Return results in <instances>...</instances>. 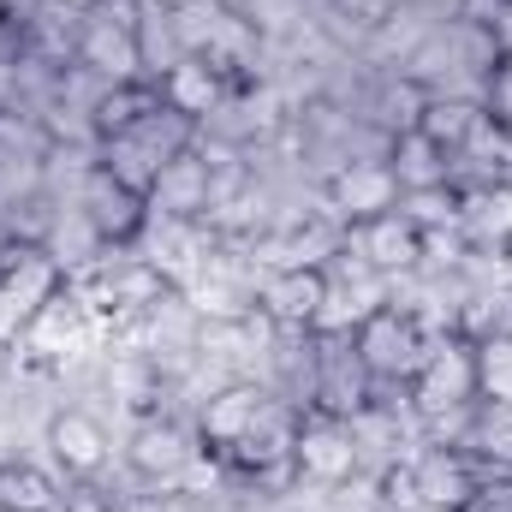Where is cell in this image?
<instances>
[{
	"instance_id": "22",
	"label": "cell",
	"mask_w": 512,
	"mask_h": 512,
	"mask_svg": "<svg viewBox=\"0 0 512 512\" xmlns=\"http://www.w3.org/2000/svg\"><path fill=\"white\" fill-rule=\"evenodd\" d=\"M161 102V90H155V78H137V84H102L96 96H90V143H108V137H120L131 131L149 108Z\"/></svg>"
},
{
	"instance_id": "3",
	"label": "cell",
	"mask_w": 512,
	"mask_h": 512,
	"mask_svg": "<svg viewBox=\"0 0 512 512\" xmlns=\"http://www.w3.org/2000/svg\"><path fill=\"white\" fill-rule=\"evenodd\" d=\"M72 215L84 221V233L96 239V251H137L149 239V197L131 191L126 179H114L96 155L78 161V185H72Z\"/></svg>"
},
{
	"instance_id": "9",
	"label": "cell",
	"mask_w": 512,
	"mask_h": 512,
	"mask_svg": "<svg viewBox=\"0 0 512 512\" xmlns=\"http://www.w3.org/2000/svg\"><path fill=\"white\" fill-rule=\"evenodd\" d=\"M387 209H399V179H393V167L382 155H352V161L322 173V215L334 227L352 233V227L376 221Z\"/></svg>"
},
{
	"instance_id": "6",
	"label": "cell",
	"mask_w": 512,
	"mask_h": 512,
	"mask_svg": "<svg viewBox=\"0 0 512 512\" xmlns=\"http://www.w3.org/2000/svg\"><path fill=\"white\" fill-rule=\"evenodd\" d=\"M66 286V262L42 245H0V352H18L42 304Z\"/></svg>"
},
{
	"instance_id": "24",
	"label": "cell",
	"mask_w": 512,
	"mask_h": 512,
	"mask_svg": "<svg viewBox=\"0 0 512 512\" xmlns=\"http://www.w3.org/2000/svg\"><path fill=\"white\" fill-rule=\"evenodd\" d=\"M477 120H483V102H477V96H429L423 114H417V131L435 137V143L459 161V149H465V137H471Z\"/></svg>"
},
{
	"instance_id": "8",
	"label": "cell",
	"mask_w": 512,
	"mask_h": 512,
	"mask_svg": "<svg viewBox=\"0 0 512 512\" xmlns=\"http://www.w3.org/2000/svg\"><path fill=\"white\" fill-rule=\"evenodd\" d=\"M280 405V393L262 382V376H233V382L209 387V393H197V411H191V429H197V447H203V459H227L245 435H251L256 423L268 417Z\"/></svg>"
},
{
	"instance_id": "11",
	"label": "cell",
	"mask_w": 512,
	"mask_h": 512,
	"mask_svg": "<svg viewBox=\"0 0 512 512\" xmlns=\"http://www.w3.org/2000/svg\"><path fill=\"white\" fill-rule=\"evenodd\" d=\"M298 477L316 483V489H346L358 471H364V447H358V429L340 423V417H322V411H304L298 417Z\"/></svg>"
},
{
	"instance_id": "29",
	"label": "cell",
	"mask_w": 512,
	"mask_h": 512,
	"mask_svg": "<svg viewBox=\"0 0 512 512\" xmlns=\"http://www.w3.org/2000/svg\"><path fill=\"white\" fill-rule=\"evenodd\" d=\"M477 102H483V114L495 120V126H507L512 131V48L489 66V78L477 84Z\"/></svg>"
},
{
	"instance_id": "28",
	"label": "cell",
	"mask_w": 512,
	"mask_h": 512,
	"mask_svg": "<svg viewBox=\"0 0 512 512\" xmlns=\"http://www.w3.org/2000/svg\"><path fill=\"white\" fill-rule=\"evenodd\" d=\"M376 501L387 512H423L417 501V471H411V459H387L382 471H376Z\"/></svg>"
},
{
	"instance_id": "34",
	"label": "cell",
	"mask_w": 512,
	"mask_h": 512,
	"mask_svg": "<svg viewBox=\"0 0 512 512\" xmlns=\"http://www.w3.org/2000/svg\"><path fill=\"white\" fill-rule=\"evenodd\" d=\"M507 334H512V304H507Z\"/></svg>"
},
{
	"instance_id": "20",
	"label": "cell",
	"mask_w": 512,
	"mask_h": 512,
	"mask_svg": "<svg viewBox=\"0 0 512 512\" xmlns=\"http://www.w3.org/2000/svg\"><path fill=\"white\" fill-rule=\"evenodd\" d=\"M66 477L54 465H36L24 453H0V512H60Z\"/></svg>"
},
{
	"instance_id": "30",
	"label": "cell",
	"mask_w": 512,
	"mask_h": 512,
	"mask_svg": "<svg viewBox=\"0 0 512 512\" xmlns=\"http://www.w3.org/2000/svg\"><path fill=\"white\" fill-rule=\"evenodd\" d=\"M453 512H512V471H483L477 489H471Z\"/></svg>"
},
{
	"instance_id": "12",
	"label": "cell",
	"mask_w": 512,
	"mask_h": 512,
	"mask_svg": "<svg viewBox=\"0 0 512 512\" xmlns=\"http://www.w3.org/2000/svg\"><path fill=\"white\" fill-rule=\"evenodd\" d=\"M42 441H48V465H54L66 483H96V477L108 471V459H114L108 423H102L96 411H84V405H60V411L48 417Z\"/></svg>"
},
{
	"instance_id": "1",
	"label": "cell",
	"mask_w": 512,
	"mask_h": 512,
	"mask_svg": "<svg viewBox=\"0 0 512 512\" xmlns=\"http://www.w3.org/2000/svg\"><path fill=\"white\" fill-rule=\"evenodd\" d=\"M411 423L423 429V441H459L471 405H477V370H471V340L459 328H435L429 352L417 364V376L405 382Z\"/></svg>"
},
{
	"instance_id": "32",
	"label": "cell",
	"mask_w": 512,
	"mask_h": 512,
	"mask_svg": "<svg viewBox=\"0 0 512 512\" xmlns=\"http://www.w3.org/2000/svg\"><path fill=\"white\" fill-rule=\"evenodd\" d=\"M0 108H18V54L0 42Z\"/></svg>"
},
{
	"instance_id": "33",
	"label": "cell",
	"mask_w": 512,
	"mask_h": 512,
	"mask_svg": "<svg viewBox=\"0 0 512 512\" xmlns=\"http://www.w3.org/2000/svg\"><path fill=\"white\" fill-rule=\"evenodd\" d=\"M12 18H18V0H0V36L12 30Z\"/></svg>"
},
{
	"instance_id": "15",
	"label": "cell",
	"mask_w": 512,
	"mask_h": 512,
	"mask_svg": "<svg viewBox=\"0 0 512 512\" xmlns=\"http://www.w3.org/2000/svg\"><path fill=\"white\" fill-rule=\"evenodd\" d=\"M155 90H161L167 108H179V114L197 120V126H215L239 96H251V90H239L221 66H209V60H197V54H179V60L155 78Z\"/></svg>"
},
{
	"instance_id": "17",
	"label": "cell",
	"mask_w": 512,
	"mask_h": 512,
	"mask_svg": "<svg viewBox=\"0 0 512 512\" xmlns=\"http://www.w3.org/2000/svg\"><path fill=\"white\" fill-rule=\"evenodd\" d=\"M149 209H155V221H203L209 227V215H215V161H209L203 137H197V149H185L179 161L161 167V179L149 191Z\"/></svg>"
},
{
	"instance_id": "31",
	"label": "cell",
	"mask_w": 512,
	"mask_h": 512,
	"mask_svg": "<svg viewBox=\"0 0 512 512\" xmlns=\"http://www.w3.org/2000/svg\"><path fill=\"white\" fill-rule=\"evenodd\" d=\"M60 512H126V501L108 495L102 477H96V483H66V507Z\"/></svg>"
},
{
	"instance_id": "14",
	"label": "cell",
	"mask_w": 512,
	"mask_h": 512,
	"mask_svg": "<svg viewBox=\"0 0 512 512\" xmlns=\"http://www.w3.org/2000/svg\"><path fill=\"white\" fill-rule=\"evenodd\" d=\"M346 245L364 256L382 280H417L423 274V256H429V233L405 215V209H387V215H376V221H364V227H352L346 233Z\"/></svg>"
},
{
	"instance_id": "27",
	"label": "cell",
	"mask_w": 512,
	"mask_h": 512,
	"mask_svg": "<svg viewBox=\"0 0 512 512\" xmlns=\"http://www.w3.org/2000/svg\"><path fill=\"white\" fill-rule=\"evenodd\" d=\"M328 24H352V36H376L387 18L405 12V0H322Z\"/></svg>"
},
{
	"instance_id": "2",
	"label": "cell",
	"mask_w": 512,
	"mask_h": 512,
	"mask_svg": "<svg viewBox=\"0 0 512 512\" xmlns=\"http://www.w3.org/2000/svg\"><path fill=\"white\" fill-rule=\"evenodd\" d=\"M197 137H203V126L197 120H185L179 108H167V102H155L143 120L131 131H120V137H108V143H96L90 155L114 173V179H126L131 191H155V179H161V167L167 161H179L185 149H197Z\"/></svg>"
},
{
	"instance_id": "7",
	"label": "cell",
	"mask_w": 512,
	"mask_h": 512,
	"mask_svg": "<svg viewBox=\"0 0 512 512\" xmlns=\"http://www.w3.org/2000/svg\"><path fill=\"white\" fill-rule=\"evenodd\" d=\"M429 334H435V328H429L411 304L387 298L382 310H370V316L352 328V346H358L364 370L376 376V387H405L417 376L423 352H429Z\"/></svg>"
},
{
	"instance_id": "4",
	"label": "cell",
	"mask_w": 512,
	"mask_h": 512,
	"mask_svg": "<svg viewBox=\"0 0 512 512\" xmlns=\"http://www.w3.org/2000/svg\"><path fill=\"white\" fill-rule=\"evenodd\" d=\"M203 465V447H197V429L173 411H137V423L126 429V471L155 489V495H173L197 477Z\"/></svg>"
},
{
	"instance_id": "10",
	"label": "cell",
	"mask_w": 512,
	"mask_h": 512,
	"mask_svg": "<svg viewBox=\"0 0 512 512\" xmlns=\"http://www.w3.org/2000/svg\"><path fill=\"white\" fill-rule=\"evenodd\" d=\"M376 393L382 387L364 370L352 334H316V399H310V411L340 417V423H358L376 405Z\"/></svg>"
},
{
	"instance_id": "18",
	"label": "cell",
	"mask_w": 512,
	"mask_h": 512,
	"mask_svg": "<svg viewBox=\"0 0 512 512\" xmlns=\"http://www.w3.org/2000/svg\"><path fill=\"white\" fill-rule=\"evenodd\" d=\"M453 233L477 262H512V185H465Z\"/></svg>"
},
{
	"instance_id": "26",
	"label": "cell",
	"mask_w": 512,
	"mask_h": 512,
	"mask_svg": "<svg viewBox=\"0 0 512 512\" xmlns=\"http://www.w3.org/2000/svg\"><path fill=\"white\" fill-rule=\"evenodd\" d=\"M459 203H465V185H429V191H405L399 197V209L423 233H453L459 227Z\"/></svg>"
},
{
	"instance_id": "25",
	"label": "cell",
	"mask_w": 512,
	"mask_h": 512,
	"mask_svg": "<svg viewBox=\"0 0 512 512\" xmlns=\"http://www.w3.org/2000/svg\"><path fill=\"white\" fill-rule=\"evenodd\" d=\"M471 370H477V399L483 405H507L512 399V334L489 328L471 340Z\"/></svg>"
},
{
	"instance_id": "13",
	"label": "cell",
	"mask_w": 512,
	"mask_h": 512,
	"mask_svg": "<svg viewBox=\"0 0 512 512\" xmlns=\"http://www.w3.org/2000/svg\"><path fill=\"white\" fill-rule=\"evenodd\" d=\"M322 304H328V268L322 262H286L268 268L256 280V310L274 328H322Z\"/></svg>"
},
{
	"instance_id": "16",
	"label": "cell",
	"mask_w": 512,
	"mask_h": 512,
	"mask_svg": "<svg viewBox=\"0 0 512 512\" xmlns=\"http://www.w3.org/2000/svg\"><path fill=\"white\" fill-rule=\"evenodd\" d=\"M102 340V322L84 310V298L72 292V280L42 304V316L30 322V334H24V346L18 352H30V358H42V364H66V358H78V352H90Z\"/></svg>"
},
{
	"instance_id": "19",
	"label": "cell",
	"mask_w": 512,
	"mask_h": 512,
	"mask_svg": "<svg viewBox=\"0 0 512 512\" xmlns=\"http://www.w3.org/2000/svg\"><path fill=\"white\" fill-rule=\"evenodd\" d=\"M411 471H417L423 512H453L483 477V465L465 447H453V441H423V453H411Z\"/></svg>"
},
{
	"instance_id": "5",
	"label": "cell",
	"mask_w": 512,
	"mask_h": 512,
	"mask_svg": "<svg viewBox=\"0 0 512 512\" xmlns=\"http://www.w3.org/2000/svg\"><path fill=\"white\" fill-rule=\"evenodd\" d=\"M137 18H143V0H96L84 12L72 66L90 84H137V78H149L143 42H137Z\"/></svg>"
},
{
	"instance_id": "23",
	"label": "cell",
	"mask_w": 512,
	"mask_h": 512,
	"mask_svg": "<svg viewBox=\"0 0 512 512\" xmlns=\"http://www.w3.org/2000/svg\"><path fill=\"white\" fill-rule=\"evenodd\" d=\"M453 447H465L483 471H512V399L507 405H483L477 399Z\"/></svg>"
},
{
	"instance_id": "21",
	"label": "cell",
	"mask_w": 512,
	"mask_h": 512,
	"mask_svg": "<svg viewBox=\"0 0 512 512\" xmlns=\"http://www.w3.org/2000/svg\"><path fill=\"white\" fill-rule=\"evenodd\" d=\"M387 167H393V179H399V197L405 191H429V185H459L453 179V155L435 143V137H423V131H393L387 137Z\"/></svg>"
}]
</instances>
